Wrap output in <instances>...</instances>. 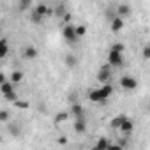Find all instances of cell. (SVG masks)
<instances>
[{
	"instance_id": "obj_1",
	"label": "cell",
	"mask_w": 150,
	"mask_h": 150,
	"mask_svg": "<svg viewBox=\"0 0 150 150\" xmlns=\"http://www.w3.org/2000/svg\"><path fill=\"white\" fill-rule=\"evenodd\" d=\"M62 37L67 41V42H76L80 37L76 34V27H74L72 23H65L64 28H62Z\"/></svg>"
},
{
	"instance_id": "obj_2",
	"label": "cell",
	"mask_w": 150,
	"mask_h": 150,
	"mask_svg": "<svg viewBox=\"0 0 150 150\" xmlns=\"http://www.w3.org/2000/svg\"><path fill=\"white\" fill-rule=\"evenodd\" d=\"M111 76H113V72H111V64H104L101 65V69L97 71V80L101 83H110L111 81Z\"/></svg>"
},
{
	"instance_id": "obj_3",
	"label": "cell",
	"mask_w": 150,
	"mask_h": 150,
	"mask_svg": "<svg viewBox=\"0 0 150 150\" xmlns=\"http://www.w3.org/2000/svg\"><path fill=\"white\" fill-rule=\"evenodd\" d=\"M120 87H122L124 90H127V92L136 90V87H138V80H136L134 76H122V78H120Z\"/></svg>"
},
{
	"instance_id": "obj_4",
	"label": "cell",
	"mask_w": 150,
	"mask_h": 150,
	"mask_svg": "<svg viewBox=\"0 0 150 150\" xmlns=\"http://www.w3.org/2000/svg\"><path fill=\"white\" fill-rule=\"evenodd\" d=\"M108 62H110L113 67H122V65H124V57H122V53L110 50V53H108Z\"/></svg>"
},
{
	"instance_id": "obj_5",
	"label": "cell",
	"mask_w": 150,
	"mask_h": 150,
	"mask_svg": "<svg viewBox=\"0 0 150 150\" xmlns=\"http://www.w3.org/2000/svg\"><path fill=\"white\" fill-rule=\"evenodd\" d=\"M124 25H125V23H124V18H122V16H118V14H117V16H113V18H111V21H110V28H111V32H115V34H117V32H120V30L124 28Z\"/></svg>"
},
{
	"instance_id": "obj_6",
	"label": "cell",
	"mask_w": 150,
	"mask_h": 150,
	"mask_svg": "<svg viewBox=\"0 0 150 150\" xmlns=\"http://www.w3.org/2000/svg\"><path fill=\"white\" fill-rule=\"evenodd\" d=\"M132 129H134V124H132V120H131V118H127V117H125V118H124V122H122V125H120V129H118V131H120V132H122V134H124V136H129V134H131V132H132Z\"/></svg>"
},
{
	"instance_id": "obj_7",
	"label": "cell",
	"mask_w": 150,
	"mask_h": 150,
	"mask_svg": "<svg viewBox=\"0 0 150 150\" xmlns=\"http://www.w3.org/2000/svg\"><path fill=\"white\" fill-rule=\"evenodd\" d=\"M88 99H90L92 103H103V101H106V99H104V94H103L101 88H94V90H90V92H88Z\"/></svg>"
},
{
	"instance_id": "obj_8",
	"label": "cell",
	"mask_w": 150,
	"mask_h": 150,
	"mask_svg": "<svg viewBox=\"0 0 150 150\" xmlns=\"http://www.w3.org/2000/svg\"><path fill=\"white\" fill-rule=\"evenodd\" d=\"M74 131H76L78 134H83L87 131V120H85V117H80V118L74 120Z\"/></svg>"
},
{
	"instance_id": "obj_9",
	"label": "cell",
	"mask_w": 150,
	"mask_h": 150,
	"mask_svg": "<svg viewBox=\"0 0 150 150\" xmlns=\"http://www.w3.org/2000/svg\"><path fill=\"white\" fill-rule=\"evenodd\" d=\"M11 92H14V83H13V81H4V83H0V94H2V96H7V94H11Z\"/></svg>"
},
{
	"instance_id": "obj_10",
	"label": "cell",
	"mask_w": 150,
	"mask_h": 150,
	"mask_svg": "<svg viewBox=\"0 0 150 150\" xmlns=\"http://www.w3.org/2000/svg\"><path fill=\"white\" fill-rule=\"evenodd\" d=\"M71 113L76 117V118L85 117V110H83V106H81V104H78V103H74V104L71 106Z\"/></svg>"
},
{
	"instance_id": "obj_11",
	"label": "cell",
	"mask_w": 150,
	"mask_h": 150,
	"mask_svg": "<svg viewBox=\"0 0 150 150\" xmlns=\"http://www.w3.org/2000/svg\"><path fill=\"white\" fill-rule=\"evenodd\" d=\"M117 14L122 16V18H127V16L131 14V7H129L127 4H120V6L117 7Z\"/></svg>"
},
{
	"instance_id": "obj_12",
	"label": "cell",
	"mask_w": 150,
	"mask_h": 150,
	"mask_svg": "<svg viewBox=\"0 0 150 150\" xmlns=\"http://www.w3.org/2000/svg\"><path fill=\"white\" fill-rule=\"evenodd\" d=\"M23 57H25V58H28V60L35 58V57H37V48H34V46H27V48H25V51H23Z\"/></svg>"
},
{
	"instance_id": "obj_13",
	"label": "cell",
	"mask_w": 150,
	"mask_h": 150,
	"mask_svg": "<svg viewBox=\"0 0 150 150\" xmlns=\"http://www.w3.org/2000/svg\"><path fill=\"white\" fill-rule=\"evenodd\" d=\"M101 90H103V94H104V99H108V97L113 96V85H111V83H103Z\"/></svg>"
},
{
	"instance_id": "obj_14",
	"label": "cell",
	"mask_w": 150,
	"mask_h": 150,
	"mask_svg": "<svg viewBox=\"0 0 150 150\" xmlns=\"http://www.w3.org/2000/svg\"><path fill=\"white\" fill-rule=\"evenodd\" d=\"M11 81H13L14 85H16V83H21V81H23V72H21V71H13Z\"/></svg>"
},
{
	"instance_id": "obj_15",
	"label": "cell",
	"mask_w": 150,
	"mask_h": 150,
	"mask_svg": "<svg viewBox=\"0 0 150 150\" xmlns=\"http://www.w3.org/2000/svg\"><path fill=\"white\" fill-rule=\"evenodd\" d=\"M34 11L35 13H39V14H42V16H46V14H50L51 11H50V7L46 6V4H39V6H35L34 7Z\"/></svg>"
},
{
	"instance_id": "obj_16",
	"label": "cell",
	"mask_w": 150,
	"mask_h": 150,
	"mask_svg": "<svg viewBox=\"0 0 150 150\" xmlns=\"http://www.w3.org/2000/svg\"><path fill=\"white\" fill-rule=\"evenodd\" d=\"M42 14H39V13H35L34 9H32V13H30V21L34 23V25H39V23H42Z\"/></svg>"
},
{
	"instance_id": "obj_17",
	"label": "cell",
	"mask_w": 150,
	"mask_h": 150,
	"mask_svg": "<svg viewBox=\"0 0 150 150\" xmlns=\"http://www.w3.org/2000/svg\"><path fill=\"white\" fill-rule=\"evenodd\" d=\"M67 120H69V113H67V111H60V113L55 115V122H57V124H64V122H67Z\"/></svg>"
},
{
	"instance_id": "obj_18",
	"label": "cell",
	"mask_w": 150,
	"mask_h": 150,
	"mask_svg": "<svg viewBox=\"0 0 150 150\" xmlns=\"http://www.w3.org/2000/svg\"><path fill=\"white\" fill-rule=\"evenodd\" d=\"M124 118H125V117H122V115H118V117H115V118H111V122H110V125H111V129H120V125H122V122H124Z\"/></svg>"
},
{
	"instance_id": "obj_19",
	"label": "cell",
	"mask_w": 150,
	"mask_h": 150,
	"mask_svg": "<svg viewBox=\"0 0 150 150\" xmlns=\"http://www.w3.org/2000/svg\"><path fill=\"white\" fill-rule=\"evenodd\" d=\"M111 146V143L106 139V138H101V139H97V143H96V148H99V150H106V148H110Z\"/></svg>"
},
{
	"instance_id": "obj_20",
	"label": "cell",
	"mask_w": 150,
	"mask_h": 150,
	"mask_svg": "<svg viewBox=\"0 0 150 150\" xmlns=\"http://www.w3.org/2000/svg\"><path fill=\"white\" fill-rule=\"evenodd\" d=\"M7 53H9V46H7V39L4 37L2 41H0V57L4 58V57H6Z\"/></svg>"
},
{
	"instance_id": "obj_21",
	"label": "cell",
	"mask_w": 150,
	"mask_h": 150,
	"mask_svg": "<svg viewBox=\"0 0 150 150\" xmlns=\"http://www.w3.org/2000/svg\"><path fill=\"white\" fill-rule=\"evenodd\" d=\"M53 13H55V16H57V18H62L67 11H65V6H64V4H60V6H57V7H55V11H53Z\"/></svg>"
},
{
	"instance_id": "obj_22",
	"label": "cell",
	"mask_w": 150,
	"mask_h": 150,
	"mask_svg": "<svg viewBox=\"0 0 150 150\" xmlns=\"http://www.w3.org/2000/svg\"><path fill=\"white\" fill-rule=\"evenodd\" d=\"M76 34H78L80 39L85 37L87 35V25H76Z\"/></svg>"
},
{
	"instance_id": "obj_23",
	"label": "cell",
	"mask_w": 150,
	"mask_h": 150,
	"mask_svg": "<svg viewBox=\"0 0 150 150\" xmlns=\"http://www.w3.org/2000/svg\"><path fill=\"white\" fill-rule=\"evenodd\" d=\"M32 6V0H20V11H27Z\"/></svg>"
},
{
	"instance_id": "obj_24",
	"label": "cell",
	"mask_w": 150,
	"mask_h": 150,
	"mask_svg": "<svg viewBox=\"0 0 150 150\" xmlns=\"http://www.w3.org/2000/svg\"><path fill=\"white\" fill-rule=\"evenodd\" d=\"M141 57H143L145 60H150V44H145V46H143V50H141Z\"/></svg>"
},
{
	"instance_id": "obj_25",
	"label": "cell",
	"mask_w": 150,
	"mask_h": 150,
	"mask_svg": "<svg viewBox=\"0 0 150 150\" xmlns=\"http://www.w3.org/2000/svg\"><path fill=\"white\" fill-rule=\"evenodd\" d=\"M111 50H113V51H118V53H124V51H125V46H124L122 42H115V44L111 46Z\"/></svg>"
},
{
	"instance_id": "obj_26",
	"label": "cell",
	"mask_w": 150,
	"mask_h": 150,
	"mask_svg": "<svg viewBox=\"0 0 150 150\" xmlns=\"http://www.w3.org/2000/svg\"><path fill=\"white\" fill-rule=\"evenodd\" d=\"M6 97V101H9V103H16L18 101V94L16 92H11V94H7V96H4Z\"/></svg>"
},
{
	"instance_id": "obj_27",
	"label": "cell",
	"mask_w": 150,
	"mask_h": 150,
	"mask_svg": "<svg viewBox=\"0 0 150 150\" xmlns=\"http://www.w3.org/2000/svg\"><path fill=\"white\" fill-rule=\"evenodd\" d=\"M14 106L20 108V110H27V108H28V101H20V99H18V101L14 103Z\"/></svg>"
},
{
	"instance_id": "obj_28",
	"label": "cell",
	"mask_w": 150,
	"mask_h": 150,
	"mask_svg": "<svg viewBox=\"0 0 150 150\" xmlns=\"http://www.w3.org/2000/svg\"><path fill=\"white\" fill-rule=\"evenodd\" d=\"M65 64H67L69 67H74V65H76V58H74L72 55H67V57H65Z\"/></svg>"
},
{
	"instance_id": "obj_29",
	"label": "cell",
	"mask_w": 150,
	"mask_h": 150,
	"mask_svg": "<svg viewBox=\"0 0 150 150\" xmlns=\"http://www.w3.org/2000/svg\"><path fill=\"white\" fill-rule=\"evenodd\" d=\"M7 118H9V113L6 110H2L0 111V122H7Z\"/></svg>"
},
{
	"instance_id": "obj_30",
	"label": "cell",
	"mask_w": 150,
	"mask_h": 150,
	"mask_svg": "<svg viewBox=\"0 0 150 150\" xmlns=\"http://www.w3.org/2000/svg\"><path fill=\"white\" fill-rule=\"evenodd\" d=\"M71 20H72V16H71V13H65V14L62 16V21H64V23H71Z\"/></svg>"
},
{
	"instance_id": "obj_31",
	"label": "cell",
	"mask_w": 150,
	"mask_h": 150,
	"mask_svg": "<svg viewBox=\"0 0 150 150\" xmlns=\"http://www.w3.org/2000/svg\"><path fill=\"white\" fill-rule=\"evenodd\" d=\"M58 143H60V145H65V143H67V138H60Z\"/></svg>"
},
{
	"instance_id": "obj_32",
	"label": "cell",
	"mask_w": 150,
	"mask_h": 150,
	"mask_svg": "<svg viewBox=\"0 0 150 150\" xmlns=\"http://www.w3.org/2000/svg\"><path fill=\"white\" fill-rule=\"evenodd\" d=\"M4 81H7L6 80V74H0V83H4Z\"/></svg>"
},
{
	"instance_id": "obj_33",
	"label": "cell",
	"mask_w": 150,
	"mask_h": 150,
	"mask_svg": "<svg viewBox=\"0 0 150 150\" xmlns=\"http://www.w3.org/2000/svg\"><path fill=\"white\" fill-rule=\"evenodd\" d=\"M148 111H150V104H148Z\"/></svg>"
}]
</instances>
